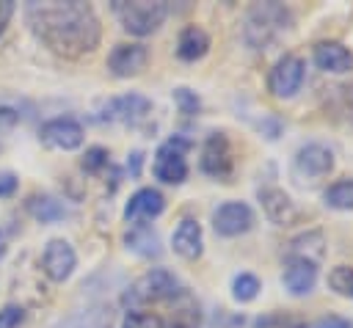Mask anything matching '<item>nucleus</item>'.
Returning <instances> with one entry per match:
<instances>
[{
  "label": "nucleus",
  "mask_w": 353,
  "mask_h": 328,
  "mask_svg": "<svg viewBox=\"0 0 353 328\" xmlns=\"http://www.w3.org/2000/svg\"><path fill=\"white\" fill-rule=\"evenodd\" d=\"M25 17L30 30L39 41H44L55 55L63 58H80L85 52H94L99 44V19L88 3L69 0V3H28Z\"/></svg>",
  "instance_id": "nucleus-1"
},
{
  "label": "nucleus",
  "mask_w": 353,
  "mask_h": 328,
  "mask_svg": "<svg viewBox=\"0 0 353 328\" xmlns=\"http://www.w3.org/2000/svg\"><path fill=\"white\" fill-rule=\"evenodd\" d=\"M290 28V11L279 3H256L245 19V39L256 50H268Z\"/></svg>",
  "instance_id": "nucleus-2"
},
{
  "label": "nucleus",
  "mask_w": 353,
  "mask_h": 328,
  "mask_svg": "<svg viewBox=\"0 0 353 328\" xmlns=\"http://www.w3.org/2000/svg\"><path fill=\"white\" fill-rule=\"evenodd\" d=\"M113 14L121 22V28L130 30L132 36H149L165 22L168 3H163V0H113Z\"/></svg>",
  "instance_id": "nucleus-3"
},
{
  "label": "nucleus",
  "mask_w": 353,
  "mask_h": 328,
  "mask_svg": "<svg viewBox=\"0 0 353 328\" xmlns=\"http://www.w3.org/2000/svg\"><path fill=\"white\" fill-rule=\"evenodd\" d=\"M179 295V281L165 267L146 270L124 295V303H149V300H168Z\"/></svg>",
  "instance_id": "nucleus-4"
},
{
  "label": "nucleus",
  "mask_w": 353,
  "mask_h": 328,
  "mask_svg": "<svg viewBox=\"0 0 353 328\" xmlns=\"http://www.w3.org/2000/svg\"><path fill=\"white\" fill-rule=\"evenodd\" d=\"M188 149H190L188 138L182 135L168 138L154 154V176L165 185H182L188 179V163H185Z\"/></svg>",
  "instance_id": "nucleus-5"
},
{
  "label": "nucleus",
  "mask_w": 353,
  "mask_h": 328,
  "mask_svg": "<svg viewBox=\"0 0 353 328\" xmlns=\"http://www.w3.org/2000/svg\"><path fill=\"white\" fill-rule=\"evenodd\" d=\"M152 110V102L143 94H124V96H113L102 105V110L97 113V121H121V124H138L141 119H146Z\"/></svg>",
  "instance_id": "nucleus-6"
},
{
  "label": "nucleus",
  "mask_w": 353,
  "mask_h": 328,
  "mask_svg": "<svg viewBox=\"0 0 353 328\" xmlns=\"http://www.w3.org/2000/svg\"><path fill=\"white\" fill-rule=\"evenodd\" d=\"M303 61L298 55H284L276 61V66L270 69V77H268V85L273 91V96L279 99H287L292 96L295 91H301L303 85Z\"/></svg>",
  "instance_id": "nucleus-7"
},
{
  "label": "nucleus",
  "mask_w": 353,
  "mask_h": 328,
  "mask_svg": "<svg viewBox=\"0 0 353 328\" xmlns=\"http://www.w3.org/2000/svg\"><path fill=\"white\" fill-rule=\"evenodd\" d=\"M41 143L50 149H61V152H72L77 146H83V127L80 121L61 116V119H50L47 124H41L39 130Z\"/></svg>",
  "instance_id": "nucleus-8"
},
{
  "label": "nucleus",
  "mask_w": 353,
  "mask_h": 328,
  "mask_svg": "<svg viewBox=\"0 0 353 328\" xmlns=\"http://www.w3.org/2000/svg\"><path fill=\"white\" fill-rule=\"evenodd\" d=\"M212 226L221 237H237L254 226V212L243 201H226L212 212Z\"/></svg>",
  "instance_id": "nucleus-9"
},
{
  "label": "nucleus",
  "mask_w": 353,
  "mask_h": 328,
  "mask_svg": "<svg viewBox=\"0 0 353 328\" xmlns=\"http://www.w3.org/2000/svg\"><path fill=\"white\" fill-rule=\"evenodd\" d=\"M74 265H77V254L72 248V243L66 240H50L44 254H41V267L47 273L50 281H66L72 273H74Z\"/></svg>",
  "instance_id": "nucleus-10"
},
{
  "label": "nucleus",
  "mask_w": 353,
  "mask_h": 328,
  "mask_svg": "<svg viewBox=\"0 0 353 328\" xmlns=\"http://www.w3.org/2000/svg\"><path fill=\"white\" fill-rule=\"evenodd\" d=\"M201 171L218 179H226L232 174V149L223 132H212L201 149Z\"/></svg>",
  "instance_id": "nucleus-11"
},
{
  "label": "nucleus",
  "mask_w": 353,
  "mask_h": 328,
  "mask_svg": "<svg viewBox=\"0 0 353 328\" xmlns=\"http://www.w3.org/2000/svg\"><path fill=\"white\" fill-rule=\"evenodd\" d=\"M165 209V198H163V193L160 190H154V187H141V190H135L132 196H130V201H127V207H124V218L130 221V223H146V221H152V218H157L160 212Z\"/></svg>",
  "instance_id": "nucleus-12"
},
{
  "label": "nucleus",
  "mask_w": 353,
  "mask_h": 328,
  "mask_svg": "<svg viewBox=\"0 0 353 328\" xmlns=\"http://www.w3.org/2000/svg\"><path fill=\"white\" fill-rule=\"evenodd\" d=\"M259 201H262V209L268 215L270 223L276 226H290L295 218H298V209H295V201L276 185H265L259 187Z\"/></svg>",
  "instance_id": "nucleus-13"
},
{
  "label": "nucleus",
  "mask_w": 353,
  "mask_h": 328,
  "mask_svg": "<svg viewBox=\"0 0 353 328\" xmlns=\"http://www.w3.org/2000/svg\"><path fill=\"white\" fill-rule=\"evenodd\" d=\"M149 61V52L143 44H116L108 55V69L116 77H132L138 74Z\"/></svg>",
  "instance_id": "nucleus-14"
},
{
  "label": "nucleus",
  "mask_w": 353,
  "mask_h": 328,
  "mask_svg": "<svg viewBox=\"0 0 353 328\" xmlns=\"http://www.w3.org/2000/svg\"><path fill=\"white\" fill-rule=\"evenodd\" d=\"M295 168L303 176H325L334 168V152L323 143H306L295 154Z\"/></svg>",
  "instance_id": "nucleus-15"
},
{
  "label": "nucleus",
  "mask_w": 353,
  "mask_h": 328,
  "mask_svg": "<svg viewBox=\"0 0 353 328\" xmlns=\"http://www.w3.org/2000/svg\"><path fill=\"white\" fill-rule=\"evenodd\" d=\"M314 63L323 72L345 74V72L353 69V52L345 44H339V41H320L314 47Z\"/></svg>",
  "instance_id": "nucleus-16"
},
{
  "label": "nucleus",
  "mask_w": 353,
  "mask_h": 328,
  "mask_svg": "<svg viewBox=\"0 0 353 328\" xmlns=\"http://www.w3.org/2000/svg\"><path fill=\"white\" fill-rule=\"evenodd\" d=\"M171 245H174V251H176L182 259H199L201 251H204V234H201V226H199L193 218L179 221V226L174 229Z\"/></svg>",
  "instance_id": "nucleus-17"
},
{
  "label": "nucleus",
  "mask_w": 353,
  "mask_h": 328,
  "mask_svg": "<svg viewBox=\"0 0 353 328\" xmlns=\"http://www.w3.org/2000/svg\"><path fill=\"white\" fill-rule=\"evenodd\" d=\"M281 281L292 295H309L317 284V265L306 259H287Z\"/></svg>",
  "instance_id": "nucleus-18"
},
{
  "label": "nucleus",
  "mask_w": 353,
  "mask_h": 328,
  "mask_svg": "<svg viewBox=\"0 0 353 328\" xmlns=\"http://www.w3.org/2000/svg\"><path fill=\"white\" fill-rule=\"evenodd\" d=\"M207 50H210V36L196 25H188L176 39V55L182 61H199L207 55Z\"/></svg>",
  "instance_id": "nucleus-19"
},
{
  "label": "nucleus",
  "mask_w": 353,
  "mask_h": 328,
  "mask_svg": "<svg viewBox=\"0 0 353 328\" xmlns=\"http://www.w3.org/2000/svg\"><path fill=\"white\" fill-rule=\"evenodd\" d=\"M323 245H325V240H323L320 232L298 234V237L290 243V248H287V259H306V262H312V265H320L323 251H325Z\"/></svg>",
  "instance_id": "nucleus-20"
},
{
  "label": "nucleus",
  "mask_w": 353,
  "mask_h": 328,
  "mask_svg": "<svg viewBox=\"0 0 353 328\" xmlns=\"http://www.w3.org/2000/svg\"><path fill=\"white\" fill-rule=\"evenodd\" d=\"M28 212L41 223H55L66 215V207L58 198L47 196V193H36V196L28 198Z\"/></svg>",
  "instance_id": "nucleus-21"
},
{
  "label": "nucleus",
  "mask_w": 353,
  "mask_h": 328,
  "mask_svg": "<svg viewBox=\"0 0 353 328\" xmlns=\"http://www.w3.org/2000/svg\"><path fill=\"white\" fill-rule=\"evenodd\" d=\"M124 243H127V248L135 251L138 256H157V254H160V240H157V234H154L149 226H141V223L124 234Z\"/></svg>",
  "instance_id": "nucleus-22"
},
{
  "label": "nucleus",
  "mask_w": 353,
  "mask_h": 328,
  "mask_svg": "<svg viewBox=\"0 0 353 328\" xmlns=\"http://www.w3.org/2000/svg\"><path fill=\"white\" fill-rule=\"evenodd\" d=\"M331 209H353V179H339L323 193Z\"/></svg>",
  "instance_id": "nucleus-23"
},
{
  "label": "nucleus",
  "mask_w": 353,
  "mask_h": 328,
  "mask_svg": "<svg viewBox=\"0 0 353 328\" xmlns=\"http://www.w3.org/2000/svg\"><path fill=\"white\" fill-rule=\"evenodd\" d=\"M328 287L342 295V298H353V267L347 265H336L331 273H328Z\"/></svg>",
  "instance_id": "nucleus-24"
},
{
  "label": "nucleus",
  "mask_w": 353,
  "mask_h": 328,
  "mask_svg": "<svg viewBox=\"0 0 353 328\" xmlns=\"http://www.w3.org/2000/svg\"><path fill=\"white\" fill-rule=\"evenodd\" d=\"M256 292H259V278L251 276V273H240V276L232 281V295H234V300H240V303L254 300Z\"/></svg>",
  "instance_id": "nucleus-25"
},
{
  "label": "nucleus",
  "mask_w": 353,
  "mask_h": 328,
  "mask_svg": "<svg viewBox=\"0 0 353 328\" xmlns=\"http://www.w3.org/2000/svg\"><path fill=\"white\" fill-rule=\"evenodd\" d=\"M174 102H176V107H179V113H185V116H196L199 110H201V99L196 96V91H190V88H174Z\"/></svg>",
  "instance_id": "nucleus-26"
},
{
  "label": "nucleus",
  "mask_w": 353,
  "mask_h": 328,
  "mask_svg": "<svg viewBox=\"0 0 353 328\" xmlns=\"http://www.w3.org/2000/svg\"><path fill=\"white\" fill-rule=\"evenodd\" d=\"M121 328H163V320L154 311H127Z\"/></svg>",
  "instance_id": "nucleus-27"
},
{
  "label": "nucleus",
  "mask_w": 353,
  "mask_h": 328,
  "mask_svg": "<svg viewBox=\"0 0 353 328\" xmlns=\"http://www.w3.org/2000/svg\"><path fill=\"white\" fill-rule=\"evenodd\" d=\"M105 165H108V149H102V146H91V149H85V154H83V168H85L88 174L102 171Z\"/></svg>",
  "instance_id": "nucleus-28"
},
{
  "label": "nucleus",
  "mask_w": 353,
  "mask_h": 328,
  "mask_svg": "<svg viewBox=\"0 0 353 328\" xmlns=\"http://www.w3.org/2000/svg\"><path fill=\"white\" fill-rule=\"evenodd\" d=\"M163 328H165V325H163ZM168 328H199V311H196L193 306L174 311V317H171Z\"/></svg>",
  "instance_id": "nucleus-29"
},
{
  "label": "nucleus",
  "mask_w": 353,
  "mask_h": 328,
  "mask_svg": "<svg viewBox=\"0 0 353 328\" xmlns=\"http://www.w3.org/2000/svg\"><path fill=\"white\" fill-rule=\"evenodd\" d=\"M25 322V309L22 306H6L0 309V328H19Z\"/></svg>",
  "instance_id": "nucleus-30"
},
{
  "label": "nucleus",
  "mask_w": 353,
  "mask_h": 328,
  "mask_svg": "<svg viewBox=\"0 0 353 328\" xmlns=\"http://www.w3.org/2000/svg\"><path fill=\"white\" fill-rule=\"evenodd\" d=\"M17 185H19V179H17L14 171H0V198L14 196L17 193Z\"/></svg>",
  "instance_id": "nucleus-31"
},
{
  "label": "nucleus",
  "mask_w": 353,
  "mask_h": 328,
  "mask_svg": "<svg viewBox=\"0 0 353 328\" xmlns=\"http://www.w3.org/2000/svg\"><path fill=\"white\" fill-rule=\"evenodd\" d=\"M312 328H350V322L345 317H339V314H328V317H320Z\"/></svg>",
  "instance_id": "nucleus-32"
},
{
  "label": "nucleus",
  "mask_w": 353,
  "mask_h": 328,
  "mask_svg": "<svg viewBox=\"0 0 353 328\" xmlns=\"http://www.w3.org/2000/svg\"><path fill=\"white\" fill-rule=\"evenodd\" d=\"M11 17H14V3H11V0H0V33H3L6 25L11 22Z\"/></svg>",
  "instance_id": "nucleus-33"
},
{
  "label": "nucleus",
  "mask_w": 353,
  "mask_h": 328,
  "mask_svg": "<svg viewBox=\"0 0 353 328\" xmlns=\"http://www.w3.org/2000/svg\"><path fill=\"white\" fill-rule=\"evenodd\" d=\"M141 160H143V154H141V152H132V160L127 163L132 174H138V171H141Z\"/></svg>",
  "instance_id": "nucleus-34"
},
{
  "label": "nucleus",
  "mask_w": 353,
  "mask_h": 328,
  "mask_svg": "<svg viewBox=\"0 0 353 328\" xmlns=\"http://www.w3.org/2000/svg\"><path fill=\"white\" fill-rule=\"evenodd\" d=\"M6 254V237H3V232H0V256Z\"/></svg>",
  "instance_id": "nucleus-35"
}]
</instances>
